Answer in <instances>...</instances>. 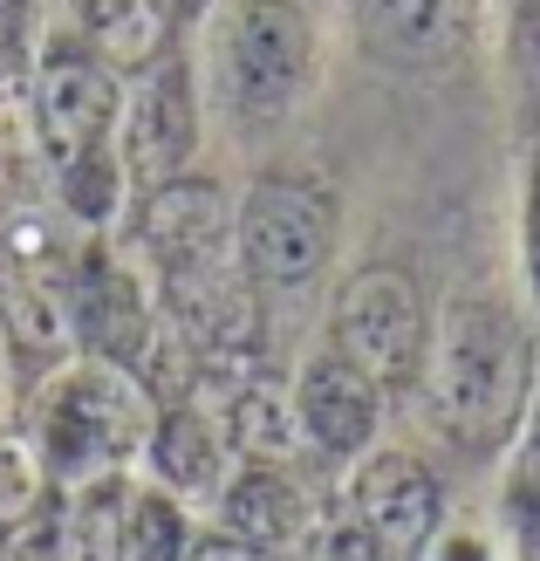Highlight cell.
Returning a JSON list of instances; mask_svg holds the SVG:
<instances>
[{
	"label": "cell",
	"mask_w": 540,
	"mask_h": 561,
	"mask_svg": "<svg viewBox=\"0 0 540 561\" xmlns=\"http://www.w3.org/2000/svg\"><path fill=\"white\" fill-rule=\"evenodd\" d=\"M533 390V329L506 295H451L424 335V411L432 425L486 453L520 425Z\"/></svg>",
	"instance_id": "1"
},
{
	"label": "cell",
	"mask_w": 540,
	"mask_h": 561,
	"mask_svg": "<svg viewBox=\"0 0 540 561\" xmlns=\"http://www.w3.org/2000/svg\"><path fill=\"white\" fill-rule=\"evenodd\" d=\"M151 438V398L124 363H69L35 404V453L55 486L117 480V466Z\"/></svg>",
	"instance_id": "2"
},
{
	"label": "cell",
	"mask_w": 540,
	"mask_h": 561,
	"mask_svg": "<svg viewBox=\"0 0 540 561\" xmlns=\"http://www.w3.org/2000/svg\"><path fill=\"white\" fill-rule=\"evenodd\" d=\"M315 82V27L295 0H233L219 21V96L240 124H280Z\"/></svg>",
	"instance_id": "3"
},
{
	"label": "cell",
	"mask_w": 540,
	"mask_h": 561,
	"mask_svg": "<svg viewBox=\"0 0 540 561\" xmlns=\"http://www.w3.org/2000/svg\"><path fill=\"white\" fill-rule=\"evenodd\" d=\"M335 192L295 172H267L246 185V199L233 206V261L253 288H301L335 261Z\"/></svg>",
	"instance_id": "4"
},
{
	"label": "cell",
	"mask_w": 540,
	"mask_h": 561,
	"mask_svg": "<svg viewBox=\"0 0 540 561\" xmlns=\"http://www.w3.org/2000/svg\"><path fill=\"white\" fill-rule=\"evenodd\" d=\"M117 117H124V76L96 62L82 42H62L35 69V145L48 172L62 179L82 158L117 151Z\"/></svg>",
	"instance_id": "5"
},
{
	"label": "cell",
	"mask_w": 540,
	"mask_h": 561,
	"mask_svg": "<svg viewBox=\"0 0 540 561\" xmlns=\"http://www.w3.org/2000/svg\"><path fill=\"white\" fill-rule=\"evenodd\" d=\"M329 350L369 383H404L424 363V301L404 267H356L329 308Z\"/></svg>",
	"instance_id": "6"
},
{
	"label": "cell",
	"mask_w": 540,
	"mask_h": 561,
	"mask_svg": "<svg viewBox=\"0 0 540 561\" xmlns=\"http://www.w3.org/2000/svg\"><path fill=\"white\" fill-rule=\"evenodd\" d=\"M198 151V90H192V62L164 48L151 69H137V90L124 96L117 117V158L130 185H164L179 179Z\"/></svg>",
	"instance_id": "7"
},
{
	"label": "cell",
	"mask_w": 540,
	"mask_h": 561,
	"mask_svg": "<svg viewBox=\"0 0 540 561\" xmlns=\"http://www.w3.org/2000/svg\"><path fill=\"white\" fill-rule=\"evenodd\" d=\"M329 507H343L363 535L383 548V561H424V548L438 535V480L404 453L363 459Z\"/></svg>",
	"instance_id": "8"
},
{
	"label": "cell",
	"mask_w": 540,
	"mask_h": 561,
	"mask_svg": "<svg viewBox=\"0 0 540 561\" xmlns=\"http://www.w3.org/2000/svg\"><path fill=\"white\" fill-rule=\"evenodd\" d=\"M137 240L164 274H198V267H226L233 261V199H226L219 179H164L145 192V213H137ZM240 267V261H233Z\"/></svg>",
	"instance_id": "9"
},
{
	"label": "cell",
	"mask_w": 540,
	"mask_h": 561,
	"mask_svg": "<svg viewBox=\"0 0 540 561\" xmlns=\"http://www.w3.org/2000/svg\"><path fill=\"white\" fill-rule=\"evenodd\" d=\"M479 35V0H356V42L390 69H451Z\"/></svg>",
	"instance_id": "10"
},
{
	"label": "cell",
	"mask_w": 540,
	"mask_h": 561,
	"mask_svg": "<svg viewBox=\"0 0 540 561\" xmlns=\"http://www.w3.org/2000/svg\"><path fill=\"white\" fill-rule=\"evenodd\" d=\"M295 417H301V432H308L315 453L356 459V453H369V438H377V425H383V383H369L363 370H349V363L329 350V356H315L301 370Z\"/></svg>",
	"instance_id": "11"
},
{
	"label": "cell",
	"mask_w": 540,
	"mask_h": 561,
	"mask_svg": "<svg viewBox=\"0 0 540 561\" xmlns=\"http://www.w3.org/2000/svg\"><path fill=\"white\" fill-rule=\"evenodd\" d=\"M76 316H82V335L103 363H124L137 370L145 363V343H151V301L145 288L110 261V254H90L82 261V280H76Z\"/></svg>",
	"instance_id": "12"
},
{
	"label": "cell",
	"mask_w": 540,
	"mask_h": 561,
	"mask_svg": "<svg viewBox=\"0 0 540 561\" xmlns=\"http://www.w3.org/2000/svg\"><path fill=\"white\" fill-rule=\"evenodd\" d=\"M219 507H226V535L267 548V554L308 535V493L274 466H246L233 486H219Z\"/></svg>",
	"instance_id": "13"
},
{
	"label": "cell",
	"mask_w": 540,
	"mask_h": 561,
	"mask_svg": "<svg viewBox=\"0 0 540 561\" xmlns=\"http://www.w3.org/2000/svg\"><path fill=\"white\" fill-rule=\"evenodd\" d=\"M226 445L246 459V466H274L288 472L301 453H308V432L295 417V390H280L267 377H253L233 390V404H226Z\"/></svg>",
	"instance_id": "14"
},
{
	"label": "cell",
	"mask_w": 540,
	"mask_h": 561,
	"mask_svg": "<svg viewBox=\"0 0 540 561\" xmlns=\"http://www.w3.org/2000/svg\"><path fill=\"white\" fill-rule=\"evenodd\" d=\"M164 0H76V42L110 69H151L164 55Z\"/></svg>",
	"instance_id": "15"
},
{
	"label": "cell",
	"mask_w": 540,
	"mask_h": 561,
	"mask_svg": "<svg viewBox=\"0 0 540 561\" xmlns=\"http://www.w3.org/2000/svg\"><path fill=\"white\" fill-rule=\"evenodd\" d=\"M151 466H158V480L164 493H192V500H206L226 486V438L212 432V417H198V411H164L151 417Z\"/></svg>",
	"instance_id": "16"
},
{
	"label": "cell",
	"mask_w": 540,
	"mask_h": 561,
	"mask_svg": "<svg viewBox=\"0 0 540 561\" xmlns=\"http://www.w3.org/2000/svg\"><path fill=\"white\" fill-rule=\"evenodd\" d=\"M124 514H130L124 486L90 480L76 500V514L62 520V561H124Z\"/></svg>",
	"instance_id": "17"
},
{
	"label": "cell",
	"mask_w": 540,
	"mask_h": 561,
	"mask_svg": "<svg viewBox=\"0 0 540 561\" xmlns=\"http://www.w3.org/2000/svg\"><path fill=\"white\" fill-rule=\"evenodd\" d=\"M192 554V527H185V507L179 493H137L130 514H124V561H185Z\"/></svg>",
	"instance_id": "18"
},
{
	"label": "cell",
	"mask_w": 540,
	"mask_h": 561,
	"mask_svg": "<svg viewBox=\"0 0 540 561\" xmlns=\"http://www.w3.org/2000/svg\"><path fill=\"white\" fill-rule=\"evenodd\" d=\"M48 507V472H42V453L35 438L8 432L0 438V535H14L21 520H35Z\"/></svg>",
	"instance_id": "19"
},
{
	"label": "cell",
	"mask_w": 540,
	"mask_h": 561,
	"mask_svg": "<svg viewBox=\"0 0 540 561\" xmlns=\"http://www.w3.org/2000/svg\"><path fill=\"white\" fill-rule=\"evenodd\" d=\"M8 335H14V350H21V356H62L69 322L55 316V301H48V295L14 288V295H8Z\"/></svg>",
	"instance_id": "20"
},
{
	"label": "cell",
	"mask_w": 540,
	"mask_h": 561,
	"mask_svg": "<svg viewBox=\"0 0 540 561\" xmlns=\"http://www.w3.org/2000/svg\"><path fill=\"white\" fill-rule=\"evenodd\" d=\"M506 514H514L520 541H527V548L540 554V425L527 432L520 459H514V486H506Z\"/></svg>",
	"instance_id": "21"
},
{
	"label": "cell",
	"mask_w": 540,
	"mask_h": 561,
	"mask_svg": "<svg viewBox=\"0 0 540 561\" xmlns=\"http://www.w3.org/2000/svg\"><path fill=\"white\" fill-rule=\"evenodd\" d=\"M520 261H527L533 308H540V145L527 151V179H520Z\"/></svg>",
	"instance_id": "22"
},
{
	"label": "cell",
	"mask_w": 540,
	"mask_h": 561,
	"mask_svg": "<svg viewBox=\"0 0 540 561\" xmlns=\"http://www.w3.org/2000/svg\"><path fill=\"white\" fill-rule=\"evenodd\" d=\"M8 548H0V561H62V520H55L48 507L35 520H21L14 535H0Z\"/></svg>",
	"instance_id": "23"
},
{
	"label": "cell",
	"mask_w": 540,
	"mask_h": 561,
	"mask_svg": "<svg viewBox=\"0 0 540 561\" xmlns=\"http://www.w3.org/2000/svg\"><path fill=\"white\" fill-rule=\"evenodd\" d=\"M185 561H280V554H267V548H253V541H192V554Z\"/></svg>",
	"instance_id": "24"
},
{
	"label": "cell",
	"mask_w": 540,
	"mask_h": 561,
	"mask_svg": "<svg viewBox=\"0 0 540 561\" xmlns=\"http://www.w3.org/2000/svg\"><path fill=\"white\" fill-rule=\"evenodd\" d=\"M438 561H486V541H472V535H445V541H438Z\"/></svg>",
	"instance_id": "25"
},
{
	"label": "cell",
	"mask_w": 540,
	"mask_h": 561,
	"mask_svg": "<svg viewBox=\"0 0 540 561\" xmlns=\"http://www.w3.org/2000/svg\"><path fill=\"white\" fill-rule=\"evenodd\" d=\"M21 8H27V0H0V55L21 42Z\"/></svg>",
	"instance_id": "26"
},
{
	"label": "cell",
	"mask_w": 540,
	"mask_h": 561,
	"mask_svg": "<svg viewBox=\"0 0 540 561\" xmlns=\"http://www.w3.org/2000/svg\"><path fill=\"white\" fill-rule=\"evenodd\" d=\"M164 8H172V14H198V8H206V0H164Z\"/></svg>",
	"instance_id": "27"
},
{
	"label": "cell",
	"mask_w": 540,
	"mask_h": 561,
	"mask_svg": "<svg viewBox=\"0 0 540 561\" xmlns=\"http://www.w3.org/2000/svg\"><path fill=\"white\" fill-rule=\"evenodd\" d=\"M520 14H527V21H533V27H540V0H520Z\"/></svg>",
	"instance_id": "28"
}]
</instances>
